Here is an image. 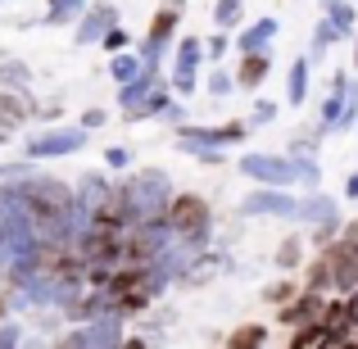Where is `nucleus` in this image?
<instances>
[{"label": "nucleus", "instance_id": "nucleus-2", "mask_svg": "<svg viewBox=\"0 0 358 349\" xmlns=\"http://www.w3.org/2000/svg\"><path fill=\"white\" fill-rule=\"evenodd\" d=\"M263 73H268V59H263V55H250V59H245V69H241V82H245V87H254Z\"/></svg>", "mask_w": 358, "mask_h": 349}, {"label": "nucleus", "instance_id": "nucleus-3", "mask_svg": "<svg viewBox=\"0 0 358 349\" xmlns=\"http://www.w3.org/2000/svg\"><path fill=\"white\" fill-rule=\"evenodd\" d=\"M109 18H114V9H96V14L87 18V32H82V41H91V36H100V32H105V23H109Z\"/></svg>", "mask_w": 358, "mask_h": 349}, {"label": "nucleus", "instance_id": "nucleus-1", "mask_svg": "<svg viewBox=\"0 0 358 349\" xmlns=\"http://www.w3.org/2000/svg\"><path fill=\"white\" fill-rule=\"evenodd\" d=\"M168 227L182 232V236H204V227H209V204L200 195H177L168 204Z\"/></svg>", "mask_w": 358, "mask_h": 349}, {"label": "nucleus", "instance_id": "nucleus-5", "mask_svg": "<svg viewBox=\"0 0 358 349\" xmlns=\"http://www.w3.org/2000/svg\"><path fill=\"white\" fill-rule=\"evenodd\" d=\"M350 195H358V177H350Z\"/></svg>", "mask_w": 358, "mask_h": 349}, {"label": "nucleus", "instance_id": "nucleus-4", "mask_svg": "<svg viewBox=\"0 0 358 349\" xmlns=\"http://www.w3.org/2000/svg\"><path fill=\"white\" fill-rule=\"evenodd\" d=\"M259 341H263V332H259V327H245V332L231 336V345H259Z\"/></svg>", "mask_w": 358, "mask_h": 349}]
</instances>
